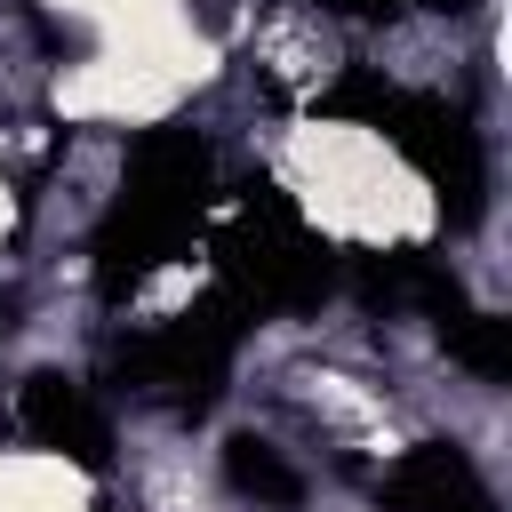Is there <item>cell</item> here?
I'll return each mask as SVG.
<instances>
[{
    "label": "cell",
    "instance_id": "6da1fadb",
    "mask_svg": "<svg viewBox=\"0 0 512 512\" xmlns=\"http://www.w3.org/2000/svg\"><path fill=\"white\" fill-rule=\"evenodd\" d=\"M216 208V152L192 120H160L128 144L120 192L88 232V272L104 304H128L160 264L184 256V240L208 224Z\"/></svg>",
    "mask_w": 512,
    "mask_h": 512
},
{
    "label": "cell",
    "instance_id": "7a4b0ae2",
    "mask_svg": "<svg viewBox=\"0 0 512 512\" xmlns=\"http://www.w3.org/2000/svg\"><path fill=\"white\" fill-rule=\"evenodd\" d=\"M320 112H328V120H352V128H376V136L432 184V200H440V216H448L456 232H472V224L488 216V144H480V128H472L464 104H448V96H432V88H400V80H384L376 64H352V72L320 96Z\"/></svg>",
    "mask_w": 512,
    "mask_h": 512
},
{
    "label": "cell",
    "instance_id": "3957f363",
    "mask_svg": "<svg viewBox=\"0 0 512 512\" xmlns=\"http://www.w3.org/2000/svg\"><path fill=\"white\" fill-rule=\"evenodd\" d=\"M208 264H216V288H232L256 320L264 312H312L344 280V256L304 224V208L272 176H256L240 192V208L208 232Z\"/></svg>",
    "mask_w": 512,
    "mask_h": 512
},
{
    "label": "cell",
    "instance_id": "277c9868",
    "mask_svg": "<svg viewBox=\"0 0 512 512\" xmlns=\"http://www.w3.org/2000/svg\"><path fill=\"white\" fill-rule=\"evenodd\" d=\"M248 328H256V312H248L232 288H208V296L184 304L176 320L128 336V344L112 352V376H120L136 400H160V408H176V416H208L216 392H224V376H232V360H240V344H248Z\"/></svg>",
    "mask_w": 512,
    "mask_h": 512
},
{
    "label": "cell",
    "instance_id": "5b68a950",
    "mask_svg": "<svg viewBox=\"0 0 512 512\" xmlns=\"http://www.w3.org/2000/svg\"><path fill=\"white\" fill-rule=\"evenodd\" d=\"M16 432L32 448L80 464V472H112V416L96 408V392L80 376H56V368L24 376L16 384Z\"/></svg>",
    "mask_w": 512,
    "mask_h": 512
},
{
    "label": "cell",
    "instance_id": "8992f818",
    "mask_svg": "<svg viewBox=\"0 0 512 512\" xmlns=\"http://www.w3.org/2000/svg\"><path fill=\"white\" fill-rule=\"evenodd\" d=\"M336 288H352L360 304H384V312H424V320H448L456 304H472L464 280L448 272V256H432V248H352Z\"/></svg>",
    "mask_w": 512,
    "mask_h": 512
},
{
    "label": "cell",
    "instance_id": "52a82bcc",
    "mask_svg": "<svg viewBox=\"0 0 512 512\" xmlns=\"http://www.w3.org/2000/svg\"><path fill=\"white\" fill-rule=\"evenodd\" d=\"M384 512H496L480 464L456 448V440H416L384 480H376Z\"/></svg>",
    "mask_w": 512,
    "mask_h": 512
},
{
    "label": "cell",
    "instance_id": "ba28073f",
    "mask_svg": "<svg viewBox=\"0 0 512 512\" xmlns=\"http://www.w3.org/2000/svg\"><path fill=\"white\" fill-rule=\"evenodd\" d=\"M224 488L248 496V504H264V512H296V504H304V472H296L264 432L224 440Z\"/></svg>",
    "mask_w": 512,
    "mask_h": 512
},
{
    "label": "cell",
    "instance_id": "9c48e42d",
    "mask_svg": "<svg viewBox=\"0 0 512 512\" xmlns=\"http://www.w3.org/2000/svg\"><path fill=\"white\" fill-rule=\"evenodd\" d=\"M432 336H440V352L456 360V368H472V376H512V320H496V312H480V304H456L448 320H432Z\"/></svg>",
    "mask_w": 512,
    "mask_h": 512
},
{
    "label": "cell",
    "instance_id": "30bf717a",
    "mask_svg": "<svg viewBox=\"0 0 512 512\" xmlns=\"http://www.w3.org/2000/svg\"><path fill=\"white\" fill-rule=\"evenodd\" d=\"M328 16H360V24H376V16H392L400 0H320Z\"/></svg>",
    "mask_w": 512,
    "mask_h": 512
},
{
    "label": "cell",
    "instance_id": "8fae6325",
    "mask_svg": "<svg viewBox=\"0 0 512 512\" xmlns=\"http://www.w3.org/2000/svg\"><path fill=\"white\" fill-rule=\"evenodd\" d=\"M424 8H448V16H456V8H472V0H424Z\"/></svg>",
    "mask_w": 512,
    "mask_h": 512
},
{
    "label": "cell",
    "instance_id": "7c38bea8",
    "mask_svg": "<svg viewBox=\"0 0 512 512\" xmlns=\"http://www.w3.org/2000/svg\"><path fill=\"white\" fill-rule=\"evenodd\" d=\"M0 328H8V304H0Z\"/></svg>",
    "mask_w": 512,
    "mask_h": 512
}]
</instances>
